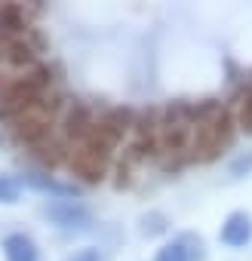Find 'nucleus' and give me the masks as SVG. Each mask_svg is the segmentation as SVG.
I'll return each instance as SVG.
<instances>
[{
    "mask_svg": "<svg viewBox=\"0 0 252 261\" xmlns=\"http://www.w3.org/2000/svg\"><path fill=\"white\" fill-rule=\"evenodd\" d=\"M68 163H71V172H74L77 178H83L86 185H98V181L105 178V172H108V160L98 157L95 151H89L86 145H77V148L71 151Z\"/></svg>",
    "mask_w": 252,
    "mask_h": 261,
    "instance_id": "obj_3",
    "label": "nucleus"
},
{
    "mask_svg": "<svg viewBox=\"0 0 252 261\" xmlns=\"http://www.w3.org/2000/svg\"><path fill=\"white\" fill-rule=\"evenodd\" d=\"M37 160H43L46 166H56L62 160V148L59 145H40L37 148Z\"/></svg>",
    "mask_w": 252,
    "mask_h": 261,
    "instance_id": "obj_16",
    "label": "nucleus"
},
{
    "mask_svg": "<svg viewBox=\"0 0 252 261\" xmlns=\"http://www.w3.org/2000/svg\"><path fill=\"white\" fill-rule=\"evenodd\" d=\"M7 62H10V65H16V68H31V71H34V49H31L25 40L13 37L10 53H7Z\"/></svg>",
    "mask_w": 252,
    "mask_h": 261,
    "instance_id": "obj_8",
    "label": "nucleus"
},
{
    "mask_svg": "<svg viewBox=\"0 0 252 261\" xmlns=\"http://www.w3.org/2000/svg\"><path fill=\"white\" fill-rule=\"evenodd\" d=\"M154 261H191V258H188L185 246L175 240V243H166V246H160V249H157V255H154Z\"/></svg>",
    "mask_w": 252,
    "mask_h": 261,
    "instance_id": "obj_11",
    "label": "nucleus"
},
{
    "mask_svg": "<svg viewBox=\"0 0 252 261\" xmlns=\"http://www.w3.org/2000/svg\"><path fill=\"white\" fill-rule=\"evenodd\" d=\"M252 240V218L246 212H231L221 224V243L231 249H240Z\"/></svg>",
    "mask_w": 252,
    "mask_h": 261,
    "instance_id": "obj_5",
    "label": "nucleus"
},
{
    "mask_svg": "<svg viewBox=\"0 0 252 261\" xmlns=\"http://www.w3.org/2000/svg\"><path fill=\"white\" fill-rule=\"evenodd\" d=\"M182 246H185V252H188V258H206V243H203V237H194V233H185L182 240H179Z\"/></svg>",
    "mask_w": 252,
    "mask_h": 261,
    "instance_id": "obj_12",
    "label": "nucleus"
},
{
    "mask_svg": "<svg viewBox=\"0 0 252 261\" xmlns=\"http://www.w3.org/2000/svg\"><path fill=\"white\" fill-rule=\"evenodd\" d=\"M4 255L7 261H37V246L25 233H10L4 240Z\"/></svg>",
    "mask_w": 252,
    "mask_h": 261,
    "instance_id": "obj_6",
    "label": "nucleus"
},
{
    "mask_svg": "<svg viewBox=\"0 0 252 261\" xmlns=\"http://www.w3.org/2000/svg\"><path fill=\"white\" fill-rule=\"evenodd\" d=\"M19 197H22V181L16 175H0V203L13 206L19 203Z\"/></svg>",
    "mask_w": 252,
    "mask_h": 261,
    "instance_id": "obj_9",
    "label": "nucleus"
},
{
    "mask_svg": "<svg viewBox=\"0 0 252 261\" xmlns=\"http://www.w3.org/2000/svg\"><path fill=\"white\" fill-rule=\"evenodd\" d=\"M53 111H56V105L46 101V98H40V101L28 105L25 111H19L13 117L16 139L25 142V145H37L40 148L46 142V136H49V129H53Z\"/></svg>",
    "mask_w": 252,
    "mask_h": 261,
    "instance_id": "obj_2",
    "label": "nucleus"
},
{
    "mask_svg": "<svg viewBox=\"0 0 252 261\" xmlns=\"http://www.w3.org/2000/svg\"><path fill=\"white\" fill-rule=\"evenodd\" d=\"M68 261H98V249H80V252H74Z\"/></svg>",
    "mask_w": 252,
    "mask_h": 261,
    "instance_id": "obj_17",
    "label": "nucleus"
},
{
    "mask_svg": "<svg viewBox=\"0 0 252 261\" xmlns=\"http://www.w3.org/2000/svg\"><path fill=\"white\" fill-rule=\"evenodd\" d=\"M240 129H243V133H249L252 136V92L243 98V105H240Z\"/></svg>",
    "mask_w": 252,
    "mask_h": 261,
    "instance_id": "obj_15",
    "label": "nucleus"
},
{
    "mask_svg": "<svg viewBox=\"0 0 252 261\" xmlns=\"http://www.w3.org/2000/svg\"><path fill=\"white\" fill-rule=\"evenodd\" d=\"M22 28H25V10L19 4H4V7H0V34L13 37Z\"/></svg>",
    "mask_w": 252,
    "mask_h": 261,
    "instance_id": "obj_7",
    "label": "nucleus"
},
{
    "mask_svg": "<svg viewBox=\"0 0 252 261\" xmlns=\"http://www.w3.org/2000/svg\"><path fill=\"white\" fill-rule=\"evenodd\" d=\"M228 172H231V178H243L246 172H252V151H249V154H240V157L228 166Z\"/></svg>",
    "mask_w": 252,
    "mask_h": 261,
    "instance_id": "obj_14",
    "label": "nucleus"
},
{
    "mask_svg": "<svg viewBox=\"0 0 252 261\" xmlns=\"http://www.w3.org/2000/svg\"><path fill=\"white\" fill-rule=\"evenodd\" d=\"M25 185L37 188V191L59 194V197H68V194H71V188H65V185H59V181H53V178H46V175H25Z\"/></svg>",
    "mask_w": 252,
    "mask_h": 261,
    "instance_id": "obj_10",
    "label": "nucleus"
},
{
    "mask_svg": "<svg viewBox=\"0 0 252 261\" xmlns=\"http://www.w3.org/2000/svg\"><path fill=\"white\" fill-rule=\"evenodd\" d=\"M46 215L59 224V227H68V230H83L89 227V212L74 203V200H53L46 206Z\"/></svg>",
    "mask_w": 252,
    "mask_h": 261,
    "instance_id": "obj_4",
    "label": "nucleus"
},
{
    "mask_svg": "<svg viewBox=\"0 0 252 261\" xmlns=\"http://www.w3.org/2000/svg\"><path fill=\"white\" fill-rule=\"evenodd\" d=\"M163 230H166V218H163L160 212H148V215H142V233L154 237V233H163Z\"/></svg>",
    "mask_w": 252,
    "mask_h": 261,
    "instance_id": "obj_13",
    "label": "nucleus"
},
{
    "mask_svg": "<svg viewBox=\"0 0 252 261\" xmlns=\"http://www.w3.org/2000/svg\"><path fill=\"white\" fill-rule=\"evenodd\" d=\"M228 142H231V117L215 105L203 108V117H197V133H194V151H200V160H212Z\"/></svg>",
    "mask_w": 252,
    "mask_h": 261,
    "instance_id": "obj_1",
    "label": "nucleus"
}]
</instances>
